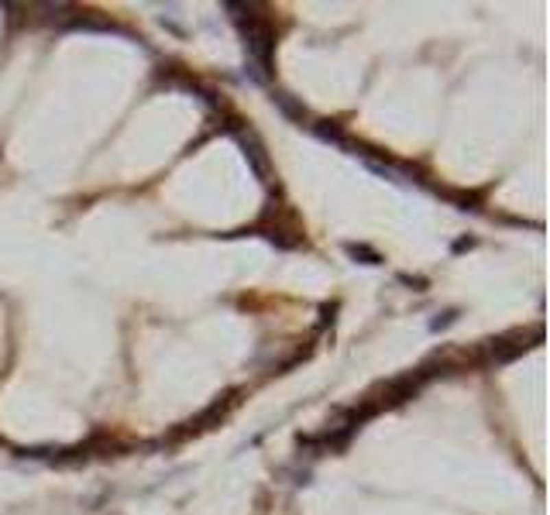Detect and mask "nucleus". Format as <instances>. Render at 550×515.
Here are the masks:
<instances>
[{
    "instance_id": "obj_1",
    "label": "nucleus",
    "mask_w": 550,
    "mask_h": 515,
    "mask_svg": "<svg viewBox=\"0 0 550 515\" xmlns=\"http://www.w3.org/2000/svg\"><path fill=\"white\" fill-rule=\"evenodd\" d=\"M224 11H230V18L241 25L244 49H248V59H251L258 83H268L272 55H275V25L268 21V14H254L251 4H224Z\"/></svg>"
},
{
    "instance_id": "obj_2",
    "label": "nucleus",
    "mask_w": 550,
    "mask_h": 515,
    "mask_svg": "<svg viewBox=\"0 0 550 515\" xmlns=\"http://www.w3.org/2000/svg\"><path fill=\"white\" fill-rule=\"evenodd\" d=\"M533 344H526V334H509V337H499V340H488L475 351V361L481 368H492V364H509L516 361L519 354H526Z\"/></svg>"
},
{
    "instance_id": "obj_3",
    "label": "nucleus",
    "mask_w": 550,
    "mask_h": 515,
    "mask_svg": "<svg viewBox=\"0 0 550 515\" xmlns=\"http://www.w3.org/2000/svg\"><path fill=\"white\" fill-rule=\"evenodd\" d=\"M237 141L244 148V158L251 165V172L261 179V182H272V165H268V155H265V145L258 141V134L248 127V131H237Z\"/></svg>"
},
{
    "instance_id": "obj_4",
    "label": "nucleus",
    "mask_w": 550,
    "mask_h": 515,
    "mask_svg": "<svg viewBox=\"0 0 550 515\" xmlns=\"http://www.w3.org/2000/svg\"><path fill=\"white\" fill-rule=\"evenodd\" d=\"M272 100H275V103H279V107H283V110H286L289 117H296L300 124L307 121V110H303L300 103H293V100H289V93H272Z\"/></svg>"
},
{
    "instance_id": "obj_5",
    "label": "nucleus",
    "mask_w": 550,
    "mask_h": 515,
    "mask_svg": "<svg viewBox=\"0 0 550 515\" xmlns=\"http://www.w3.org/2000/svg\"><path fill=\"white\" fill-rule=\"evenodd\" d=\"M348 254H351V258H365V265H379V262H382V254L372 251V247H365V244H348Z\"/></svg>"
},
{
    "instance_id": "obj_6",
    "label": "nucleus",
    "mask_w": 550,
    "mask_h": 515,
    "mask_svg": "<svg viewBox=\"0 0 550 515\" xmlns=\"http://www.w3.org/2000/svg\"><path fill=\"white\" fill-rule=\"evenodd\" d=\"M454 320H457V310H447V313H444V316H437L430 327H433V330H444V327H451Z\"/></svg>"
},
{
    "instance_id": "obj_7",
    "label": "nucleus",
    "mask_w": 550,
    "mask_h": 515,
    "mask_svg": "<svg viewBox=\"0 0 550 515\" xmlns=\"http://www.w3.org/2000/svg\"><path fill=\"white\" fill-rule=\"evenodd\" d=\"M399 282H406V286H416V292H423V289H427V282H423V279H413V275H399Z\"/></svg>"
}]
</instances>
